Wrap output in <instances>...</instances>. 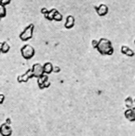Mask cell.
<instances>
[{
  "label": "cell",
  "instance_id": "22",
  "mask_svg": "<svg viewBox=\"0 0 135 136\" xmlns=\"http://www.w3.org/2000/svg\"><path fill=\"white\" fill-rule=\"evenodd\" d=\"M40 12H41V13H42L43 15H46V14L48 12V10L45 7L42 8L41 10H40Z\"/></svg>",
  "mask_w": 135,
  "mask_h": 136
},
{
  "label": "cell",
  "instance_id": "25",
  "mask_svg": "<svg viewBox=\"0 0 135 136\" xmlns=\"http://www.w3.org/2000/svg\"><path fill=\"white\" fill-rule=\"evenodd\" d=\"M2 45H3V43H0V53H1Z\"/></svg>",
  "mask_w": 135,
  "mask_h": 136
},
{
  "label": "cell",
  "instance_id": "23",
  "mask_svg": "<svg viewBox=\"0 0 135 136\" xmlns=\"http://www.w3.org/2000/svg\"><path fill=\"white\" fill-rule=\"evenodd\" d=\"M5 100V96L2 94H0V104H2Z\"/></svg>",
  "mask_w": 135,
  "mask_h": 136
},
{
  "label": "cell",
  "instance_id": "24",
  "mask_svg": "<svg viewBox=\"0 0 135 136\" xmlns=\"http://www.w3.org/2000/svg\"><path fill=\"white\" fill-rule=\"evenodd\" d=\"M5 124H7L9 126V125L11 124V119H10V118H7V119H6Z\"/></svg>",
  "mask_w": 135,
  "mask_h": 136
},
{
  "label": "cell",
  "instance_id": "3",
  "mask_svg": "<svg viewBox=\"0 0 135 136\" xmlns=\"http://www.w3.org/2000/svg\"><path fill=\"white\" fill-rule=\"evenodd\" d=\"M22 57L26 60L31 59L35 55V50L31 45H25L21 49Z\"/></svg>",
  "mask_w": 135,
  "mask_h": 136
},
{
  "label": "cell",
  "instance_id": "1",
  "mask_svg": "<svg viewBox=\"0 0 135 136\" xmlns=\"http://www.w3.org/2000/svg\"><path fill=\"white\" fill-rule=\"evenodd\" d=\"M97 49L99 53L103 55H112L114 52L111 42L105 38H101L99 40Z\"/></svg>",
  "mask_w": 135,
  "mask_h": 136
},
{
  "label": "cell",
  "instance_id": "26",
  "mask_svg": "<svg viewBox=\"0 0 135 136\" xmlns=\"http://www.w3.org/2000/svg\"><path fill=\"white\" fill-rule=\"evenodd\" d=\"M1 18L2 17H0V21H1Z\"/></svg>",
  "mask_w": 135,
  "mask_h": 136
},
{
  "label": "cell",
  "instance_id": "18",
  "mask_svg": "<svg viewBox=\"0 0 135 136\" xmlns=\"http://www.w3.org/2000/svg\"><path fill=\"white\" fill-rule=\"evenodd\" d=\"M129 47H127V46L123 45L122 47H121V53L123 54V55H126L127 51L129 50Z\"/></svg>",
  "mask_w": 135,
  "mask_h": 136
},
{
  "label": "cell",
  "instance_id": "20",
  "mask_svg": "<svg viewBox=\"0 0 135 136\" xmlns=\"http://www.w3.org/2000/svg\"><path fill=\"white\" fill-rule=\"evenodd\" d=\"M91 44H92V46L94 49H97V46H98V44H99V41H97V40H93L92 42H91Z\"/></svg>",
  "mask_w": 135,
  "mask_h": 136
},
{
  "label": "cell",
  "instance_id": "7",
  "mask_svg": "<svg viewBox=\"0 0 135 136\" xmlns=\"http://www.w3.org/2000/svg\"><path fill=\"white\" fill-rule=\"evenodd\" d=\"M11 128L7 124H3L0 126V134L2 136H11L12 134Z\"/></svg>",
  "mask_w": 135,
  "mask_h": 136
},
{
  "label": "cell",
  "instance_id": "17",
  "mask_svg": "<svg viewBox=\"0 0 135 136\" xmlns=\"http://www.w3.org/2000/svg\"><path fill=\"white\" fill-rule=\"evenodd\" d=\"M135 52H134V51L129 48V50L127 51V53H126L125 55H127V57H133L135 56Z\"/></svg>",
  "mask_w": 135,
  "mask_h": 136
},
{
  "label": "cell",
  "instance_id": "21",
  "mask_svg": "<svg viewBox=\"0 0 135 136\" xmlns=\"http://www.w3.org/2000/svg\"><path fill=\"white\" fill-rule=\"evenodd\" d=\"M60 72V68L59 67H57V66H56V67H54L53 68V72L55 73H58Z\"/></svg>",
  "mask_w": 135,
  "mask_h": 136
},
{
  "label": "cell",
  "instance_id": "27",
  "mask_svg": "<svg viewBox=\"0 0 135 136\" xmlns=\"http://www.w3.org/2000/svg\"></svg>",
  "mask_w": 135,
  "mask_h": 136
},
{
  "label": "cell",
  "instance_id": "10",
  "mask_svg": "<svg viewBox=\"0 0 135 136\" xmlns=\"http://www.w3.org/2000/svg\"><path fill=\"white\" fill-rule=\"evenodd\" d=\"M48 78L46 75L44 74L42 76L38 78L37 80V82H38V86L40 89H43L44 88V83H45L46 81H47L48 80Z\"/></svg>",
  "mask_w": 135,
  "mask_h": 136
},
{
  "label": "cell",
  "instance_id": "11",
  "mask_svg": "<svg viewBox=\"0 0 135 136\" xmlns=\"http://www.w3.org/2000/svg\"><path fill=\"white\" fill-rule=\"evenodd\" d=\"M44 72L46 74H49L51 72H53L54 67L51 63H46L43 65Z\"/></svg>",
  "mask_w": 135,
  "mask_h": 136
},
{
  "label": "cell",
  "instance_id": "9",
  "mask_svg": "<svg viewBox=\"0 0 135 136\" xmlns=\"http://www.w3.org/2000/svg\"><path fill=\"white\" fill-rule=\"evenodd\" d=\"M125 118L130 122H135V112L133 109H127L125 112Z\"/></svg>",
  "mask_w": 135,
  "mask_h": 136
},
{
  "label": "cell",
  "instance_id": "5",
  "mask_svg": "<svg viewBox=\"0 0 135 136\" xmlns=\"http://www.w3.org/2000/svg\"><path fill=\"white\" fill-rule=\"evenodd\" d=\"M33 74L32 72L31 69H29L25 74L22 75H19L17 77V81L18 82H27L29 81V80L32 78H33Z\"/></svg>",
  "mask_w": 135,
  "mask_h": 136
},
{
  "label": "cell",
  "instance_id": "14",
  "mask_svg": "<svg viewBox=\"0 0 135 136\" xmlns=\"http://www.w3.org/2000/svg\"><path fill=\"white\" fill-rule=\"evenodd\" d=\"M10 49V46L9 45V44L6 41L3 42V45H2L1 48V53H7L9 52Z\"/></svg>",
  "mask_w": 135,
  "mask_h": 136
},
{
  "label": "cell",
  "instance_id": "16",
  "mask_svg": "<svg viewBox=\"0 0 135 136\" xmlns=\"http://www.w3.org/2000/svg\"><path fill=\"white\" fill-rule=\"evenodd\" d=\"M6 16V9L5 7L0 3V17H5Z\"/></svg>",
  "mask_w": 135,
  "mask_h": 136
},
{
  "label": "cell",
  "instance_id": "13",
  "mask_svg": "<svg viewBox=\"0 0 135 136\" xmlns=\"http://www.w3.org/2000/svg\"><path fill=\"white\" fill-rule=\"evenodd\" d=\"M133 104H134V101L133 100V98L131 97H128L125 100V106L128 109L132 108V107L133 106Z\"/></svg>",
  "mask_w": 135,
  "mask_h": 136
},
{
  "label": "cell",
  "instance_id": "2",
  "mask_svg": "<svg viewBox=\"0 0 135 136\" xmlns=\"http://www.w3.org/2000/svg\"><path fill=\"white\" fill-rule=\"evenodd\" d=\"M34 29V25L32 23L25 28L23 31H22L21 33L19 35V38L21 40L23 41H27L32 39L33 35Z\"/></svg>",
  "mask_w": 135,
  "mask_h": 136
},
{
  "label": "cell",
  "instance_id": "12",
  "mask_svg": "<svg viewBox=\"0 0 135 136\" xmlns=\"http://www.w3.org/2000/svg\"><path fill=\"white\" fill-rule=\"evenodd\" d=\"M58 10L56 9H52L51 10L48 11L47 13L44 15V17L46 19L49 20V21H53L54 20V16L55 15V13H56Z\"/></svg>",
  "mask_w": 135,
  "mask_h": 136
},
{
  "label": "cell",
  "instance_id": "19",
  "mask_svg": "<svg viewBox=\"0 0 135 136\" xmlns=\"http://www.w3.org/2000/svg\"><path fill=\"white\" fill-rule=\"evenodd\" d=\"M11 0H0V3L3 5L4 6L7 5L8 4H9L11 3Z\"/></svg>",
  "mask_w": 135,
  "mask_h": 136
},
{
  "label": "cell",
  "instance_id": "4",
  "mask_svg": "<svg viewBox=\"0 0 135 136\" xmlns=\"http://www.w3.org/2000/svg\"><path fill=\"white\" fill-rule=\"evenodd\" d=\"M31 70L33 74L34 77H36V78H38L44 75V74L43 66L41 65L39 63H36L34 64V65H33Z\"/></svg>",
  "mask_w": 135,
  "mask_h": 136
},
{
  "label": "cell",
  "instance_id": "6",
  "mask_svg": "<svg viewBox=\"0 0 135 136\" xmlns=\"http://www.w3.org/2000/svg\"><path fill=\"white\" fill-rule=\"evenodd\" d=\"M94 9L97 12V15L100 17L106 15L109 11V8L105 4H101L99 6H94Z\"/></svg>",
  "mask_w": 135,
  "mask_h": 136
},
{
  "label": "cell",
  "instance_id": "15",
  "mask_svg": "<svg viewBox=\"0 0 135 136\" xmlns=\"http://www.w3.org/2000/svg\"><path fill=\"white\" fill-rule=\"evenodd\" d=\"M62 19H63L62 15L58 11H57L55 15H54V20L56 21H61Z\"/></svg>",
  "mask_w": 135,
  "mask_h": 136
},
{
  "label": "cell",
  "instance_id": "8",
  "mask_svg": "<svg viewBox=\"0 0 135 136\" xmlns=\"http://www.w3.org/2000/svg\"><path fill=\"white\" fill-rule=\"evenodd\" d=\"M75 24V18L73 17L72 15H68L66 17V21L64 24V27L67 29H70L72 27H73Z\"/></svg>",
  "mask_w": 135,
  "mask_h": 136
}]
</instances>
